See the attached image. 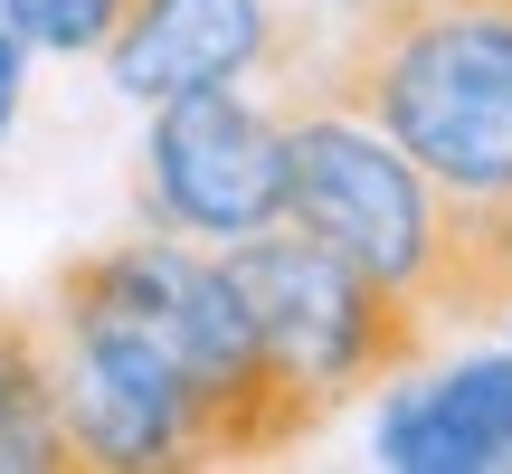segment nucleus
<instances>
[{
	"mask_svg": "<svg viewBox=\"0 0 512 474\" xmlns=\"http://www.w3.org/2000/svg\"><path fill=\"white\" fill-rule=\"evenodd\" d=\"M133 209L143 228L190 237V247H238V237L285 219V105L247 86H190L162 95L133 162Z\"/></svg>",
	"mask_w": 512,
	"mask_h": 474,
	"instance_id": "nucleus-3",
	"label": "nucleus"
},
{
	"mask_svg": "<svg viewBox=\"0 0 512 474\" xmlns=\"http://www.w3.org/2000/svg\"><path fill=\"white\" fill-rule=\"evenodd\" d=\"M0 474H76L57 408V342L38 304H0Z\"/></svg>",
	"mask_w": 512,
	"mask_h": 474,
	"instance_id": "nucleus-7",
	"label": "nucleus"
},
{
	"mask_svg": "<svg viewBox=\"0 0 512 474\" xmlns=\"http://www.w3.org/2000/svg\"><path fill=\"white\" fill-rule=\"evenodd\" d=\"M219 256H228V275H238L256 332L275 342V361H285L332 418H342L351 399H370L380 380H408V370L427 361V342H437V323H427L399 285H380L370 266H351L342 247H323V237L294 228V219L256 228V237H238V247H219Z\"/></svg>",
	"mask_w": 512,
	"mask_h": 474,
	"instance_id": "nucleus-2",
	"label": "nucleus"
},
{
	"mask_svg": "<svg viewBox=\"0 0 512 474\" xmlns=\"http://www.w3.org/2000/svg\"><path fill=\"white\" fill-rule=\"evenodd\" d=\"M294 86L380 124L446 200L512 209V0H342Z\"/></svg>",
	"mask_w": 512,
	"mask_h": 474,
	"instance_id": "nucleus-1",
	"label": "nucleus"
},
{
	"mask_svg": "<svg viewBox=\"0 0 512 474\" xmlns=\"http://www.w3.org/2000/svg\"><path fill=\"white\" fill-rule=\"evenodd\" d=\"M57 342V408L76 437V474H190V389L181 361L133 313L86 294H38Z\"/></svg>",
	"mask_w": 512,
	"mask_h": 474,
	"instance_id": "nucleus-4",
	"label": "nucleus"
},
{
	"mask_svg": "<svg viewBox=\"0 0 512 474\" xmlns=\"http://www.w3.org/2000/svg\"><path fill=\"white\" fill-rule=\"evenodd\" d=\"M380 465L389 474H494L512 465V342L408 380L380 408Z\"/></svg>",
	"mask_w": 512,
	"mask_h": 474,
	"instance_id": "nucleus-6",
	"label": "nucleus"
},
{
	"mask_svg": "<svg viewBox=\"0 0 512 474\" xmlns=\"http://www.w3.org/2000/svg\"><path fill=\"white\" fill-rule=\"evenodd\" d=\"M19 29H29V48L48 57H105V38L124 29L133 0H10Z\"/></svg>",
	"mask_w": 512,
	"mask_h": 474,
	"instance_id": "nucleus-8",
	"label": "nucleus"
},
{
	"mask_svg": "<svg viewBox=\"0 0 512 474\" xmlns=\"http://www.w3.org/2000/svg\"><path fill=\"white\" fill-rule=\"evenodd\" d=\"M503 342H512V313H503Z\"/></svg>",
	"mask_w": 512,
	"mask_h": 474,
	"instance_id": "nucleus-10",
	"label": "nucleus"
},
{
	"mask_svg": "<svg viewBox=\"0 0 512 474\" xmlns=\"http://www.w3.org/2000/svg\"><path fill=\"white\" fill-rule=\"evenodd\" d=\"M313 10L285 0H133L124 29L105 38V76L133 105H162L190 86H247V76H285L313 57Z\"/></svg>",
	"mask_w": 512,
	"mask_h": 474,
	"instance_id": "nucleus-5",
	"label": "nucleus"
},
{
	"mask_svg": "<svg viewBox=\"0 0 512 474\" xmlns=\"http://www.w3.org/2000/svg\"><path fill=\"white\" fill-rule=\"evenodd\" d=\"M29 29H19V10L0 0V143H10V124H19V105H29Z\"/></svg>",
	"mask_w": 512,
	"mask_h": 474,
	"instance_id": "nucleus-9",
	"label": "nucleus"
}]
</instances>
